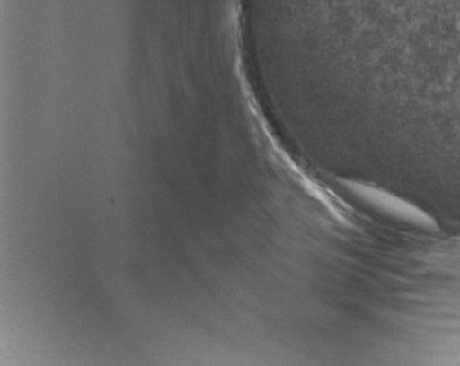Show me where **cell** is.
<instances>
[{"instance_id": "1", "label": "cell", "mask_w": 460, "mask_h": 366, "mask_svg": "<svg viewBox=\"0 0 460 366\" xmlns=\"http://www.w3.org/2000/svg\"><path fill=\"white\" fill-rule=\"evenodd\" d=\"M345 189L353 195L357 201H360L368 210L389 218L392 222L401 224L411 225L415 229L426 230V231H436L438 224L429 214L419 210L417 206L408 203L405 199L398 198L391 192L384 191L380 187H370L366 183L349 182L345 183Z\"/></svg>"}]
</instances>
